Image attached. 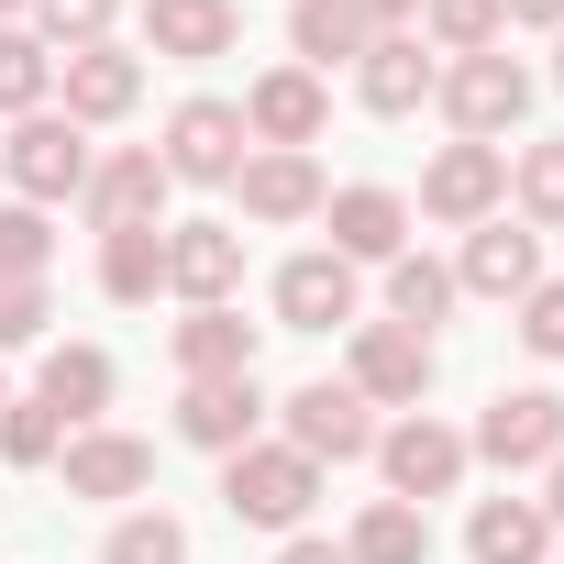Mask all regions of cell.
I'll return each instance as SVG.
<instances>
[{"mask_svg":"<svg viewBox=\"0 0 564 564\" xmlns=\"http://www.w3.org/2000/svg\"><path fill=\"white\" fill-rule=\"evenodd\" d=\"M454 300H465V289H454V265H432V254H388V322L432 333Z\"/></svg>","mask_w":564,"mask_h":564,"instance_id":"28","label":"cell"},{"mask_svg":"<svg viewBox=\"0 0 564 564\" xmlns=\"http://www.w3.org/2000/svg\"><path fill=\"white\" fill-rule=\"evenodd\" d=\"M454 289H476V300H531V289H542V243H531L520 221H476Z\"/></svg>","mask_w":564,"mask_h":564,"instance_id":"20","label":"cell"},{"mask_svg":"<svg viewBox=\"0 0 564 564\" xmlns=\"http://www.w3.org/2000/svg\"><path fill=\"white\" fill-rule=\"evenodd\" d=\"M232 199H243V221H311L333 188H322V166H311V155L254 144V155H243V177H232Z\"/></svg>","mask_w":564,"mask_h":564,"instance_id":"14","label":"cell"},{"mask_svg":"<svg viewBox=\"0 0 564 564\" xmlns=\"http://www.w3.org/2000/svg\"><path fill=\"white\" fill-rule=\"evenodd\" d=\"M12 12H34V0H0V23H12Z\"/></svg>","mask_w":564,"mask_h":564,"instance_id":"42","label":"cell"},{"mask_svg":"<svg viewBox=\"0 0 564 564\" xmlns=\"http://www.w3.org/2000/svg\"><path fill=\"white\" fill-rule=\"evenodd\" d=\"M276 322L289 333H344L355 322V265L344 254H289L276 265Z\"/></svg>","mask_w":564,"mask_h":564,"instance_id":"15","label":"cell"},{"mask_svg":"<svg viewBox=\"0 0 564 564\" xmlns=\"http://www.w3.org/2000/svg\"><path fill=\"white\" fill-rule=\"evenodd\" d=\"M553 89H564V45H553Z\"/></svg>","mask_w":564,"mask_h":564,"instance_id":"43","label":"cell"},{"mask_svg":"<svg viewBox=\"0 0 564 564\" xmlns=\"http://www.w3.org/2000/svg\"><path fill=\"white\" fill-rule=\"evenodd\" d=\"M166 188H177V177H166V155H155V144H122V155H100V166H89V188H78V199H89V221H100V232H144V221H166Z\"/></svg>","mask_w":564,"mask_h":564,"instance_id":"9","label":"cell"},{"mask_svg":"<svg viewBox=\"0 0 564 564\" xmlns=\"http://www.w3.org/2000/svg\"><path fill=\"white\" fill-rule=\"evenodd\" d=\"M254 421H265V388H254V377H199V388L177 399V443H199V454H243Z\"/></svg>","mask_w":564,"mask_h":564,"instance_id":"18","label":"cell"},{"mask_svg":"<svg viewBox=\"0 0 564 564\" xmlns=\"http://www.w3.org/2000/svg\"><path fill=\"white\" fill-rule=\"evenodd\" d=\"M542 520H553V531H564V454H553V465H542Z\"/></svg>","mask_w":564,"mask_h":564,"instance_id":"41","label":"cell"},{"mask_svg":"<svg viewBox=\"0 0 564 564\" xmlns=\"http://www.w3.org/2000/svg\"><path fill=\"white\" fill-rule=\"evenodd\" d=\"M111 12H122V0H34V45H45V56L111 45Z\"/></svg>","mask_w":564,"mask_h":564,"instance_id":"30","label":"cell"},{"mask_svg":"<svg viewBox=\"0 0 564 564\" xmlns=\"http://www.w3.org/2000/svg\"><path fill=\"white\" fill-rule=\"evenodd\" d=\"M56 78H67V122L78 133L89 122H122L144 100V56H122V45H78V56H56Z\"/></svg>","mask_w":564,"mask_h":564,"instance_id":"16","label":"cell"},{"mask_svg":"<svg viewBox=\"0 0 564 564\" xmlns=\"http://www.w3.org/2000/svg\"><path fill=\"white\" fill-rule=\"evenodd\" d=\"M498 199H509V155L498 144H443L432 166H421V210L432 221H498Z\"/></svg>","mask_w":564,"mask_h":564,"instance_id":"10","label":"cell"},{"mask_svg":"<svg viewBox=\"0 0 564 564\" xmlns=\"http://www.w3.org/2000/svg\"><path fill=\"white\" fill-rule=\"evenodd\" d=\"M166 289L188 311H221L243 289V232L232 221H166Z\"/></svg>","mask_w":564,"mask_h":564,"instance_id":"11","label":"cell"},{"mask_svg":"<svg viewBox=\"0 0 564 564\" xmlns=\"http://www.w3.org/2000/svg\"><path fill=\"white\" fill-rule=\"evenodd\" d=\"M322 221H333V254H344V265H388V254L410 243V199H399V188H333Z\"/></svg>","mask_w":564,"mask_h":564,"instance_id":"17","label":"cell"},{"mask_svg":"<svg viewBox=\"0 0 564 564\" xmlns=\"http://www.w3.org/2000/svg\"><path fill=\"white\" fill-rule=\"evenodd\" d=\"M509 188H520V221H564V144H531L509 166Z\"/></svg>","mask_w":564,"mask_h":564,"instance_id":"34","label":"cell"},{"mask_svg":"<svg viewBox=\"0 0 564 564\" xmlns=\"http://www.w3.org/2000/svg\"><path fill=\"white\" fill-rule=\"evenodd\" d=\"M232 34H243L232 0H144V45H155V56H177V67L232 56Z\"/></svg>","mask_w":564,"mask_h":564,"instance_id":"21","label":"cell"},{"mask_svg":"<svg viewBox=\"0 0 564 564\" xmlns=\"http://www.w3.org/2000/svg\"><path fill=\"white\" fill-rule=\"evenodd\" d=\"M155 289H166V221L100 232V300H155Z\"/></svg>","mask_w":564,"mask_h":564,"instance_id":"26","label":"cell"},{"mask_svg":"<svg viewBox=\"0 0 564 564\" xmlns=\"http://www.w3.org/2000/svg\"><path fill=\"white\" fill-rule=\"evenodd\" d=\"M289 45H300V56H311V78H322V67H355L377 34H366L355 0H300V12H289Z\"/></svg>","mask_w":564,"mask_h":564,"instance_id":"25","label":"cell"},{"mask_svg":"<svg viewBox=\"0 0 564 564\" xmlns=\"http://www.w3.org/2000/svg\"><path fill=\"white\" fill-rule=\"evenodd\" d=\"M520 344H531L542 366H564V276H542V289L520 300Z\"/></svg>","mask_w":564,"mask_h":564,"instance_id":"36","label":"cell"},{"mask_svg":"<svg viewBox=\"0 0 564 564\" xmlns=\"http://www.w3.org/2000/svg\"><path fill=\"white\" fill-rule=\"evenodd\" d=\"M465 553H476V564H542V553H553V520H542V498H476V520H465Z\"/></svg>","mask_w":564,"mask_h":564,"instance_id":"24","label":"cell"},{"mask_svg":"<svg viewBox=\"0 0 564 564\" xmlns=\"http://www.w3.org/2000/svg\"><path fill=\"white\" fill-rule=\"evenodd\" d=\"M432 78H443V67H432L421 34H377V45L355 56V100H366L377 122H410V111L432 100Z\"/></svg>","mask_w":564,"mask_h":564,"instance_id":"12","label":"cell"},{"mask_svg":"<svg viewBox=\"0 0 564 564\" xmlns=\"http://www.w3.org/2000/svg\"><path fill=\"white\" fill-rule=\"evenodd\" d=\"M100 564H188V531H177L166 509H133V520H111Z\"/></svg>","mask_w":564,"mask_h":564,"instance_id":"31","label":"cell"},{"mask_svg":"<svg viewBox=\"0 0 564 564\" xmlns=\"http://www.w3.org/2000/svg\"><path fill=\"white\" fill-rule=\"evenodd\" d=\"M498 34H509L498 0H421V45H432V56H487Z\"/></svg>","mask_w":564,"mask_h":564,"instance_id":"29","label":"cell"},{"mask_svg":"<svg viewBox=\"0 0 564 564\" xmlns=\"http://www.w3.org/2000/svg\"><path fill=\"white\" fill-rule=\"evenodd\" d=\"M377 465H388V498H410V509H421V498H454L476 454H465V432H443L432 410H410L399 432H377Z\"/></svg>","mask_w":564,"mask_h":564,"instance_id":"6","label":"cell"},{"mask_svg":"<svg viewBox=\"0 0 564 564\" xmlns=\"http://www.w3.org/2000/svg\"><path fill=\"white\" fill-rule=\"evenodd\" d=\"M45 333V276H0V355Z\"/></svg>","mask_w":564,"mask_h":564,"instance_id":"37","label":"cell"},{"mask_svg":"<svg viewBox=\"0 0 564 564\" xmlns=\"http://www.w3.org/2000/svg\"><path fill=\"white\" fill-rule=\"evenodd\" d=\"M243 155H254L243 100H177V122H166V177H188V188H232Z\"/></svg>","mask_w":564,"mask_h":564,"instance_id":"4","label":"cell"},{"mask_svg":"<svg viewBox=\"0 0 564 564\" xmlns=\"http://www.w3.org/2000/svg\"><path fill=\"white\" fill-rule=\"evenodd\" d=\"M45 89H56V56L34 45V34H0V111H45Z\"/></svg>","mask_w":564,"mask_h":564,"instance_id":"32","label":"cell"},{"mask_svg":"<svg viewBox=\"0 0 564 564\" xmlns=\"http://www.w3.org/2000/svg\"><path fill=\"white\" fill-rule=\"evenodd\" d=\"M311 498H322V465L289 454V443H243V454H221V509L254 520V531H300Z\"/></svg>","mask_w":564,"mask_h":564,"instance_id":"1","label":"cell"},{"mask_svg":"<svg viewBox=\"0 0 564 564\" xmlns=\"http://www.w3.org/2000/svg\"><path fill=\"white\" fill-rule=\"evenodd\" d=\"M34 399H45L67 432H100V410H111V355H100V344H56L45 377H34Z\"/></svg>","mask_w":564,"mask_h":564,"instance_id":"22","label":"cell"},{"mask_svg":"<svg viewBox=\"0 0 564 564\" xmlns=\"http://www.w3.org/2000/svg\"><path fill=\"white\" fill-rule=\"evenodd\" d=\"M0 454H12V465H56L67 454V421L45 399H12V410H0Z\"/></svg>","mask_w":564,"mask_h":564,"instance_id":"33","label":"cell"},{"mask_svg":"<svg viewBox=\"0 0 564 564\" xmlns=\"http://www.w3.org/2000/svg\"><path fill=\"white\" fill-rule=\"evenodd\" d=\"M67 498H144L155 487V443H133V432H67Z\"/></svg>","mask_w":564,"mask_h":564,"instance_id":"19","label":"cell"},{"mask_svg":"<svg viewBox=\"0 0 564 564\" xmlns=\"http://www.w3.org/2000/svg\"><path fill=\"white\" fill-rule=\"evenodd\" d=\"M355 12H366V34H410V23H421V0H355Z\"/></svg>","mask_w":564,"mask_h":564,"instance_id":"38","label":"cell"},{"mask_svg":"<svg viewBox=\"0 0 564 564\" xmlns=\"http://www.w3.org/2000/svg\"><path fill=\"white\" fill-rule=\"evenodd\" d=\"M498 12H509V23H553V34H564V0H498Z\"/></svg>","mask_w":564,"mask_h":564,"instance_id":"40","label":"cell"},{"mask_svg":"<svg viewBox=\"0 0 564 564\" xmlns=\"http://www.w3.org/2000/svg\"><path fill=\"white\" fill-rule=\"evenodd\" d=\"M465 454H487L498 476H520V465H553V454H564V399H553V388H498Z\"/></svg>","mask_w":564,"mask_h":564,"instance_id":"7","label":"cell"},{"mask_svg":"<svg viewBox=\"0 0 564 564\" xmlns=\"http://www.w3.org/2000/svg\"><path fill=\"white\" fill-rule=\"evenodd\" d=\"M344 553H355V564H432V520H421L410 498H377V509L355 520Z\"/></svg>","mask_w":564,"mask_h":564,"instance_id":"27","label":"cell"},{"mask_svg":"<svg viewBox=\"0 0 564 564\" xmlns=\"http://www.w3.org/2000/svg\"><path fill=\"white\" fill-rule=\"evenodd\" d=\"M366 410H421V388H432V333H410V322H355V377H344Z\"/></svg>","mask_w":564,"mask_h":564,"instance_id":"5","label":"cell"},{"mask_svg":"<svg viewBox=\"0 0 564 564\" xmlns=\"http://www.w3.org/2000/svg\"><path fill=\"white\" fill-rule=\"evenodd\" d=\"M276 564H355V553H344V542H311V531H300V542L276 553Z\"/></svg>","mask_w":564,"mask_h":564,"instance_id":"39","label":"cell"},{"mask_svg":"<svg viewBox=\"0 0 564 564\" xmlns=\"http://www.w3.org/2000/svg\"><path fill=\"white\" fill-rule=\"evenodd\" d=\"M177 377L199 388V377H254V322L221 300V311H188L177 322Z\"/></svg>","mask_w":564,"mask_h":564,"instance_id":"23","label":"cell"},{"mask_svg":"<svg viewBox=\"0 0 564 564\" xmlns=\"http://www.w3.org/2000/svg\"><path fill=\"white\" fill-rule=\"evenodd\" d=\"M89 166H100V155H89V133H78L67 111H23V122H12V144H0V177H12L34 210H45V199H78V188H89Z\"/></svg>","mask_w":564,"mask_h":564,"instance_id":"3","label":"cell"},{"mask_svg":"<svg viewBox=\"0 0 564 564\" xmlns=\"http://www.w3.org/2000/svg\"><path fill=\"white\" fill-rule=\"evenodd\" d=\"M432 100H443V122H454L465 144H498V133L531 111V67H520L509 45H487V56H454V67L432 78Z\"/></svg>","mask_w":564,"mask_h":564,"instance_id":"2","label":"cell"},{"mask_svg":"<svg viewBox=\"0 0 564 564\" xmlns=\"http://www.w3.org/2000/svg\"><path fill=\"white\" fill-rule=\"evenodd\" d=\"M45 254H56L45 210H34V199H12V210H0V276H45Z\"/></svg>","mask_w":564,"mask_h":564,"instance_id":"35","label":"cell"},{"mask_svg":"<svg viewBox=\"0 0 564 564\" xmlns=\"http://www.w3.org/2000/svg\"><path fill=\"white\" fill-rule=\"evenodd\" d=\"M289 454H311V465H355V454H377V410H366L355 388L311 377V388H289Z\"/></svg>","mask_w":564,"mask_h":564,"instance_id":"8","label":"cell"},{"mask_svg":"<svg viewBox=\"0 0 564 564\" xmlns=\"http://www.w3.org/2000/svg\"><path fill=\"white\" fill-rule=\"evenodd\" d=\"M0 410H12V377H0Z\"/></svg>","mask_w":564,"mask_h":564,"instance_id":"44","label":"cell"},{"mask_svg":"<svg viewBox=\"0 0 564 564\" xmlns=\"http://www.w3.org/2000/svg\"><path fill=\"white\" fill-rule=\"evenodd\" d=\"M322 122H333V100H322L311 67H276V78H254V100H243V133H254V144H289V155H311Z\"/></svg>","mask_w":564,"mask_h":564,"instance_id":"13","label":"cell"}]
</instances>
